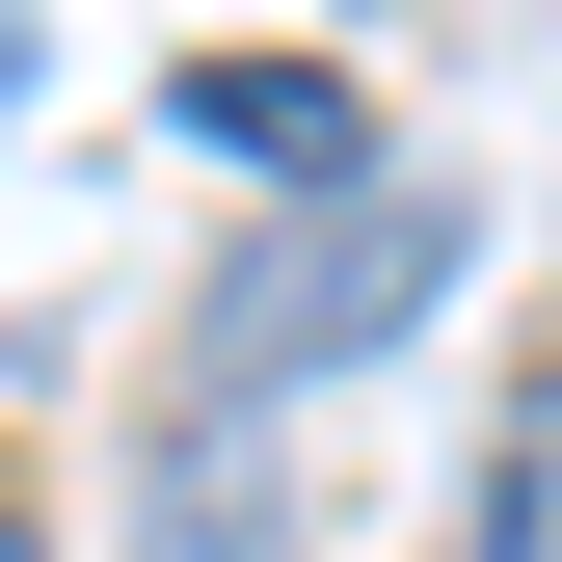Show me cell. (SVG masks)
Returning a JSON list of instances; mask_svg holds the SVG:
<instances>
[{"label": "cell", "mask_w": 562, "mask_h": 562, "mask_svg": "<svg viewBox=\"0 0 562 562\" xmlns=\"http://www.w3.org/2000/svg\"><path fill=\"white\" fill-rule=\"evenodd\" d=\"M456 268H482V215H456L429 161H348V188H295V241H241V268H215L188 375H215V402H295V375H348V348H402Z\"/></svg>", "instance_id": "obj_1"}, {"label": "cell", "mask_w": 562, "mask_h": 562, "mask_svg": "<svg viewBox=\"0 0 562 562\" xmlns=\"http://www.w3.org/2000/svg\"><path fill=\"white\" fill-rule=\"evenodd\" d=\"M188 161L348 188V161H375V108H348V54H188Z\"/></svg>", "instance_id": "obj_2"}, {"label": "cell", "mask_w": 562, "mask_h": 562, "mask_svg": "<svg viewBox=\"0 0 562 562\" xmlns=\"http://www.w3.org/2000/svg\"><path fill=\"white\" fill-rule=\"evenodd\" d=\"M482 562H562V375L509 402V456H482Z\"/></svg>", "instance_id": "obj_3"}, {"label": "cell", "mask_w": 562, "mask_h": 562, "mask_svg": "<svg viewBox=\"0 0 562 562\" xmlns=\"http://www.w3.org/2000/svg\"><path fill=\"white\" fill-rule=\"evenodd\" d=\"M161 562H268V482H241L215 429H188V482H161Z\"/></svg>", "instance_id": "obj_4"}, {"label": "cell", "mask_w": 562, "mask_h": 562, "mask_svg": "<svg viewBox=\"0 0 562 562\" xmlns=\"http://www.w3.org/2000/svg\"><path fill=\"white\" fill-rule=\"evenodd\" d=\"M0 108H27V0H0Z\"/></svg>", "instance_id": "obj_5"}, {"label": "cell", "mask_w": 562, "mask_h": 562, "mask_svg": "<svg viewBox=\"0 0 562 562\" xmlns=\"http://www.w3.org/2000/svg\"><path fill=\"white\" fill-rule=\"evenodd\" d=\"M0 562H54V536H27V509H0Z\"/></svg>", "instance_id": "obj_6"}]
</instances>
